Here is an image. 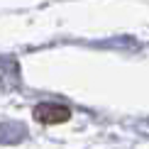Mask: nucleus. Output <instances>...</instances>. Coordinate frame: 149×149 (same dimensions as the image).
Wrapping results in <instances>:
<instances>
[{"instance_id":"obj_1","label":"nucleus","mask_w":149,"mask_h":149,"mask_svg":"<svg viewBox=\"0 0 149 149\" xmlns=\"http://www.w3.org/2000/svg\"><path fill=\"white\" fill-rule=\"evenodd\" d=\"M34 120L42 125H61L71 120V110L61 103H39L34 105Z\"/></svg>"}]
</instances>
